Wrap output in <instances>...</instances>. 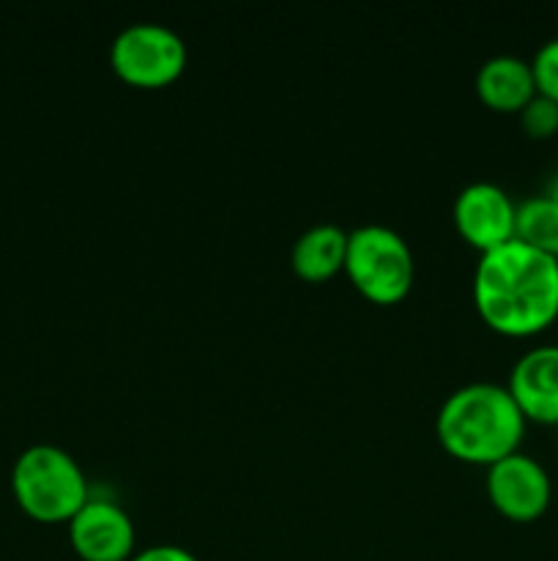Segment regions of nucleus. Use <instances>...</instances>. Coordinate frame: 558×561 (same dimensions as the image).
Returning a JSON list of instances; mask_svg holds the SVG:
<instances>
[{"label": "nucleus", "instance_id": "obj_1", "mask_svg": "<svg viewBox=\"0 0 558 561\" xmlns=\"http://www.w3.org/2000/svg\"><path fill=\"white\" fill-rule=\"evenodd\" d=\"M474 301L496 332L528 337L558 318V257L520 239L481 252Z\"/></svg>", "mask_w": 558, "mask_h": 561}, {"label": "nucleus", "instance_id": "obj_2", "mask_svg": "<svg viewBox=\"0 0 558 561\" xmlns=\"http://www.w3.org/2000/svg\"><path fill=\"white\" fill-rule=\"evenodd\" d=\"M525 422L507 383L474 381L446 394L438 409L435 433L454 458L490 466L518 453Z\"/></svg>", "mask_w": 558, "mask_h": 561}, {"label": "nucleus", "instance_id": "obj_3", "mask_svg": "<svg viewBox=\"0 0 558 561\" xmlns=\"http://www.w3.org/2000/svg\"><path fill=\"white\" fill-rule=\"evenodd\" d=\"M11 491L31 518L44 524L69 520L91 499L85 469L58 444H31L11 469Z\"/></svg>", "mask_w": 558, "mask_h": 561}, {"label": "nucleus", "instance_id": "obj_4", "mask_svg": "<svg viewBox=\"0 0 558 561\" xmlns=\"http://www.w3.org/2000/svg\"><path fill=\"white\" fill-rule=\"evenodd\" d=\"M345 272L359 294L377 305H392L408 296L416 263L408 241L383 222H364L348 230Z\"/></svg>", "mask_w": 558, "mask_h": 561}, {"label": "nucleus", "instance_id": "obj_5", "mask_svg": "<svg viewBox=\"0 0 558 561\" xmlns=\"http://www.w3.org/2000/svg\"><path fill=\"white\" fill-rule=\"evenodd\" d=\"M189 60V47L178 31L156 20H137L120 27L109 44V64L129 85L162 88L178 80Z\"/></svg>", "mask_w": 558, "mask_h": 561}, {"label": "nucleus", "instance_id": "obj_6", "mask_svg": "<svg viewBox=\"0 0 558 561\" xmlns=\"http://www.w3.org/2000/svg\"><path fill=\"white\" fill-rule=\"evenodd\" d=\"M487 496L492 507L512 520H534L550 507L553 480L528 453H509L487 466Z\"/></svg>", "mask_w": 558, "mask_h": 561}, {"label": "nucleus", "instance_id": "obj_7", "mask_svg": "<svg viewBox=\"0 0 558 561\" xmlns=\"http://www.w3.org/2000/svg\"><path fill=\"white\" fill-rule=\"evenodd\" d=\"M69 540L85 561H129L135 553V520L115 499L93 496L69 518Z\"/></svg>", "mask_w": 558, "mask_h": 561}, {"label": "nucleus", "instance_id": "obj_8", "mask_svg": "<svg viewBox=\"0 0 558 561\" xmlns=\"http://www.w3.org/2000/svg\"><path fill=\"white\" fill-rule=\"evenodd\" d=\"M454 225L460 236L476 250L487 252L514 239L518 203L496 181H470L454 197Z\"/></svg>", "mask_w": 558, "mask_h": 561}, {"label": "nucleus", "instance_id": "obj_9", "mask_svg": "<svg viewBox=\"0 0 558 561\" xmlns=\"http://www.w3.org/2000/svg\"><path fill=\"white\" fill-rule=\"evenodd\" d=\"M507 389L525 420L558 425V345L545 343L525 351L512 365Z\"/></svg>", "mask_w": 558, "mask_h": 561}, {"label": "nucleus", "instance_id": "obj_10", "mask_svg": "<svg viewBox=\"0 0 558 561\" xmlns=\"http://www.w3.org/2000/svg\"><path fill=\"white\" fill-rule=\"evenodd\" d=\"M476 93L485 104L501 113H520L536 93L531 60L520 55H492L476 69Z\"/></svg>", "mask_w": 558, "mask_h": 561}, {"label": "nucleus", "instance_id": "obj_11", "mask_svg": "<svg viewBox=\"0 0 558 561\" xmlns=\"http://www.w3.org/2000/svg\"><path fill=\"white\" fill-rule=\"evenodd\" d=\"M345 255H348V230L337 222H317L293 241L290 266L299 277L321 283L345 268Z\"/></svg>", "mask_w": 558, "mask_h": 561}, {"label": "nucleus", "instance_id": "obj_12", "mask_svg": "<svg viewBox=\"0 0 558 561\" xmlns=\"http://www.w3.org/2000/svg\"><path fill=\"white\" fill-rule=\"evenodd\" d=\"M514 239L558 257V203L550 195H534L518 203Z\"/></svg>", "mask_w": 558, "mask_h": 561}, {"label": "nucleus", "instance_id": "obj_13", "mask_svg": "<svg viewBox=\"0 0 558 561\" xmlns=\"http://www.w3.org/2000/svg\"><path fill=\"white\" fill-rule=\"evenodd\" d=\"M520 121L531 137H553L558 131V102L536 91L520 110Z\"/></svg>", "mask_w": 558, "mask_h": 561}, {"label": "nucleus", "instance_id": "obj_14", "mask_svg": "<svg viewBox=\"0 0 558 561\" xmlns=\"http://www.w3.org/2000/svg\"><path fill=\"white\" fill-rule=\"evenodd\" d=\"M531 69H534L536 91L558 102V36L539 44V49L531 58Z\"/></svg>", "mask_w": 558, "mask_h": 561}, {"label": "nucleus", "instance_id": "obj_15", "mask_svg": "<svg viewBox=\"0 0 558 561\" xmlns=\"http://www.w3.org/2000/svg\"><path fill=\"white\" fill-rule=\"evenodd\" d=\"M129 561H200V559L184 546H175V542H159V546H148L142 548V551H135Z\"/></svg>", "mask_w": 558, "mask_h": 561}, {"label": "nucleus", "instance_id": "obj_16", "mask_svg": "<svg viewBox=\"0 0 558 561\" xmlns=\"http://www.w3.org/2000/svg\"><path fill=\"white\" fill-rule=\"evenodd\" d=\"M545 195H550L553 201L558 203V170H556V175H553V179H550V184H547V192H545Z\"/></svg>", "mask_w": 558, "mask_h": 561}]
</instances>
